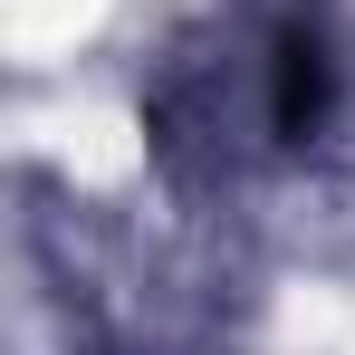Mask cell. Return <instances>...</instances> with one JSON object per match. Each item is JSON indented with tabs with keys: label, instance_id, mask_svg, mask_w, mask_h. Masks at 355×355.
Returning <instances> with one entry per match:
<instances>
[{
	"label": "cell",
	"instance_id": "obj_1",
	"mask_svg": "<svg viewBox=\"0 0 355 355\" xmlns=\"http://www.w3.org/2000/svg\"><path fill=\"white\" fill-rule=\"evenodd\" d=\"M327 116H336V58L307 19H288L269 39V135L307 144V135H327Z\"/></svg>",
	"mask_w": 355,
	"mask_h": 355
}]
</instances>
